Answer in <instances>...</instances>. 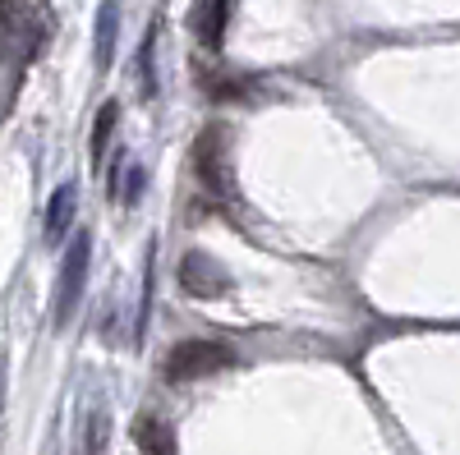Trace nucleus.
I'll return each instance as SVG.
<instances>
[{"instance_id":"423d86ee","label":"nucleus","mask_w":460,"mask_h":455,"mask_svg":"<svg viewBox=\"0 0 460 455\" xmlns=\"http://www.w3.org/2000/svg\"><path fill=\"white\" fill-rule=\"evenodd\" d=\"M74 203H79V188L74 184H60L51 203H47V221H42V240L47 249H60L65 235H69V225H74Z\"/></svg>"},{"instance_id":"f03ea898","label":"nucleus","mask_w":460,"mask_h":455,"mask_svg":"<svg viewBox=\"0 0 460 455\" xmlns=\"http://www.w3.org/2000/svg\"><path fill=\"white\" fill-rule=\"evenodd\" d=\"M189 162H194V175H199V184L208 188L212 198L235 194V175H230V129L226 125H203L199 138H194V152H189Z\"/></svg>"},{"instance_id":"1a4fd4ad","label":"nucleus","mask_w":460,"mask_h":455,"mask_svg":"<svg viewBox=\"0 0 460 455\" xmlns=\"http://www.w3.org/2000/svg\"><path fill=\"white\" fill-rule=\"evenodd\" d=\"M115 37H120V0H106L97 14V69L106 74L115 60Z\"/></svg>"},{"instance_id":"39448f33","label":"nucleus","mask_w":460,"mask_h":455,"mask_svg":"<svg viewBox=\"0 0 460 455\" xmlns=\"http://www.w3.org/2000/svg\"><path fill=\"white\" fill-rule=\"evenodd\" d=\"M226 28H230V0H199L194 5V37L203 51H221L226 47Z\"/></svg>"},{"instance_id":"7ed1b4c3","label":"nucleus","mask_w":460,"mask_h":455,"mask_svg":"<svg viewBox=\"0 0 460 455\" xmlns=\"http://www.w3.org/2000/svg\"><path fill=\"white\" fill-rule=\"evenodd\" d=\"M88 272H93V235L79 231L65 244V262H60V276H56V299H51V318L56 327H65L79 309V299L88 290Z\"/></svg>"},{"instance_id":"f8f14e48","label":"nucleus","mask_w":460,"mask_h":455,"mask_svg":"<svg viewBox=\"0 0 460 455\" xmlns=\"http://www.w3.org/2000/svg\"><path fill=\"white\" fill-rule=\"evenodd\" d=\"M157 23L147 28V37H143V51H138V83H143V97H152L157 92Z\"/></svg>"},{"instance_id":"0eeeda50","label":"nucleus","mask_w":460,"mask_h":455,"mask_svg":"<svg viewBox=\"0 0 460 455\" xmlns=\"http://www.w3.org/2000/svg\"><path fill=\"white\" fill-rule=\"evenodd\" d=\"M134 442H138L143 455H175V433L166 428V419H157V414L134 419Z\"/></svg>"},{"instance_id":"6e6552de","label":"nucleus","mask_w":460,"mask_h":455,"mask_svg":"<svg viewBox=\"0 0 460 455\" xmlns=\"http://www.w3.org/2000/svg\"><path fill=\"white\" fill-rule=\"evenodd\" d=\"M115 129H120V101H102V110H97V120H93V171H102V162H106V152H111V143H115Z\"/></svg>"},{"instance_id":"ddd939ff","label":"nucleus","mask_w":460,"mask_h":455,"mask_svg":"<svg viewBox=\"0 0 460 455\" xmlns=\"http://www.w3.org/2000/svg\"><path fill=\"white\" fill-rule=\"evenodd\" d=\"M147 194V171L143 166H125V188H120V207H138V198Z\"/></svg>"},{"instance_id":"9b49d317","label":"nucleus","mask_w":460,"mask_h":455,"mask_svg":"<svg viewBox=\"0 0 460 455\" xmlns=\"http://www.w3.org/2000/svg\"><path fill=\"white\" fill-rule=\"evenodd\" d=\"M203 92L212 97V101H240V97H249V79L244 74H203Z\"/></svg>"},{"instance_id":"f257e3e1","label":"nucleus","mask_w":460,"mask_h":455,"mask_svg":"<svg viewBox=\"0 0 460 455\" xmlns=\"http://www.w3.org/2000/svg\"><path fill=\"white\" fill-rule=\"evenodd\" d=\"M235 363V350L226 346V340H180V346L166 350L162 359V377L171 387H184V382H203L212 372H226Z\"/></svg>"},{"instance_id":"20e7f679","label":"nucleus","mask_w":460,"mask_h":455,"mask_svg":"<svg viewBox=\"0 0 460 455\" xmlns=\"http://www.w3.org/2000/svg\"><path fill=\"white\" fill-rule=\"evenodd\" d=\"M175 276H180V290H184L189 299H226L230 290H235L230 272L221 267L212 253H203V249H189V253L180 258Z\"/></svg>"},{"instance_id":"9d476101","label":"nucleus","mask_w":460,"mask_h":455,"mask_svg":"<svg viewBox=\"0 0 460 455\" xmlns=\"http://www.w3.org/2000/svg\"><path fill=\"white\" fill-rule=\"evenodd\" d=\"M106 437H111V414H106V405H93V409L84 414L79 455H102V451H106Z\"/></svg>"}]
</instances>
